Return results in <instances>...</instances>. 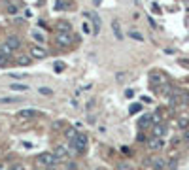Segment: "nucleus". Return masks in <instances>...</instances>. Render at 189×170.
<instances>
[{
  "mask_svg": "<svg viewBox=\"0 0 189 170\" xmlns=\"http://www.w3.org/2000/svg\"><path fill=\"white\" fill-rule=\"evenodd\" d=\"M70 145H72V149L78 151V153H83L87 149V134L83 132H78L74 136V140H70Z\"/></svg>",
  "mask_w": 189,
  "mask_h": 170,
  "instance_id": "1",
  "label": "nucleus"
},
{
  "mask_svg": "<svg viewBox=\"0 0 189 170\" xmlns=\"http://www.w3.org/2000/svg\"><path fill=\"white\" fill-rule=\"evenodd\" d=\"M38 161H40L44 166H47V168H53V166L59 164V157H57L55 153H51V151H44V153L38 157Z\"/></svg>",
  "mask_w": 189,
  "mask_h": 170,
  "instance_id": "2",
  "label": "nucleus"
},
{
  "mask_svg": "<svg viewBox=\"0 0 189 170\" xmlns=\"http://www.w3.org/2000/svg\"><path fill=\"white\" fill-rule=\"evenodd\" d=\"M30 55L36 57V59H45L47 57V49H45V47H42V45H32Z\"/></svg>",
  "mask_w": 189,
  "mask_h": 170,
  "instance_id": "3",
  "label": "nucleus"
},
{
  "mask_svg": "<svg viewBox=\"0 0 189 170\" xmlns=\"http://www.w3.org/2000/svg\"><path fill=\"white\" fill-rule=\"evenodd\" d=\"M57 44H61V45H70L72 44V36L70 34H66V32H57Z\"/></svg>",
  "mask_w": 189,
  "mask_h": 170,
  "instance_id": "4",
  "label": "nucleus"
},
{
  "mask_svg": "<svg viewBox=\"0 0 189 170\" xmlns=\"http://www.w3.org/2000/svg\"><path fill=\"white\" fill-rule=\"evenodd\" d=\"M36 115H38V112H36V110H30V108L17 112V117H21V119H34Z\"/></svg>",
  "mask_w": 189,
  "mask_h": 170,
  "instance_id": "5",
  "label": "nucleus"
},
{
  "mask_svg": "<svg viewBox=\"0 0 189 170\" xmlns=\"http://www.w3.org/2000/svg\"><path fill=\"white\" fill-rule=\"evenodd\" d=\"M150 148L151 149H163L164 148V142H163V138H150Z\"/></svg>",
  "mask_w": 189,
  "mask_h": 170,
  "instance_id": "6",
  "label": "nucleus"
},
{
  "mask_svg": "<svg viewBox=\"0 0 189 170\" xmlns=\"http://www.w3.org/2000/svg\"><path fill=\"white\" fill-rule=\"evenodd\" d=\"M55 155L59 157V161L61 159H66L68 157V149L64 148V145H57V148H55Z\"/></svg>",
  "mask_w": 189,
  "mask_h": 170,
  "instance_id": "7",
  "label": "nucleus"
},
{
  "mask_svg": "<svg viewBox=\"0 0 189 170\" xmlns=\"http://www.w3.org/2000/svg\"><path fill=\"white\" fill-rule=\"evenodd\" d=\"M6 44H8V45L12 47V49H17V47L21 45V40H19L17 36H10V38L6 40Z\"/></svg>",
  "mask_w": 189,
  "mask_h": 170,
  "instance_id": "8",
  "label": "nucleus"
},
{
  "mask_svg": "<svg viewBox=\"0 0 189 170\" xmlns=\"http://www.w3.org/2000/svg\"><path fill=\"white\" fill-rule=\"evenodd\" d=\"M91 19H93V32H99V29H100V19H99V13H91Z\"/></svg>",
  "mask_w": 189,
  "mask_h": 170,
  "instance_id": "9",
  "label": "nucleus"
},
{
  "mask_svg": "<svg viewBox=\"0 0 189 170\" xmlns=\"http://www.w3.org/2000/svg\"><path fill=\"white\" fill-rule=\"evenodd\" d=\"M10 89L12 91H17V93H23V91H29V85H25V83H12Z\"/></svg>",
  "mask_w": 189,
  "mask_h": 170,
  "instance_id": "10",
  "label": "nucleus"
},
{
  "mask_svg": "<svg viewBox=\"0 0 189 170\" xmlns=\"http://www.w3.org/2000/svg\"><path fill=\"white\" fill-rule=\"evenodd\" d=\"M153 136H155V138H163V136H164V127L157 123V125L153 127Z\"/></svg>",
  "mask_w": 189,
  "mask_h": 170,
  "instance_id": "11",
  "label": "nucleus"
},
{
  "mask_svg": "<svg viewBox=\"0 0 189 170\" xmlns=\"http://www.w3.org/2000/svg\"><path fill=\"white\" fill-rule=\"evenodd\" d=\"M151 163H153V168H155V170H163L164 166H167V163H164L163 159H159V157H157V159H151Z\"/></svg>",
  "mask_w": 189,
  "mask_h": 170,
  "instance_id": "12",
  "label": "nucleus"
},
{
  "mask_svg": "<svg viewBox=\"0 0 189 170\" xmlns=\"http://www.w3.org/2000/svg\"><path fill=\"white\" fill-rule=\"evenodd\" d=\"M0 53H2V55H6V57H12L13 49H12V47H10L8 44H2V45H0Z\"/></svg>",
  "mask_w": 189,
  "mask_h": 170,
  "instance_id": "13",
  "label": "nucleus"
},
{
  "mask_svg": "<svg viewBox=\"0 0 189 170\" xmlns=\"http://www.w3.org/2000/svg\"><path fill=\"white\" fill-rule=\"evenodd\" d=\"M151 123H153V119H151L150 115H144V117L140 119V127H148V125H151Z\"/></svg>",
  "mask_w": 189,
  "mask_h": 170,
  "instance_id": "14",
  "label": "nucleus"
},
{
  "mask_svg": "<svg viewBox=\"0 0 189 170\" xmlns=\"http://www.w3.org/2000/svg\"><path fill=\"white\" fill-rule=\"evenodd\" d=\"M59 32H66V34H70V25H68V23H64V21H61L59 23Z\"/></svg>",
  "mask_w": 189,
  "mask_h": 170,
  "instance_id": "15",
  "label": "nucleus"
},
{
  "mask_svg": "<svg viewBox=\"0 0 189 170\" xmlns=\"http://www.w3.org/2000/svg\"><path fill=\"white\" fill-rule=\"evenodd\" d=\"M178 127H180V129H187V127H189V119H187V117H180Z\"/></svg>",
  "mask_w": 189,
  "mask_h": 170,
  "instance_id": "16",
  "label": "nucleus"
},
{
  "mask_svg": "<svg viewBox=\"0 0 189 170\" xmlns=\"http://www.w3.org/2000/svg\"><path fill=\"white\" fill-rule=\"evenodd\" d=\"M30 62V59L27 57V55H21L19 59H17V64H21V66H25V64H29Z\"/></svg>",
  "mask_w": 189,
  "mask_h": 170,
  "instance_id": "17",
  "label": "nucleus"
},
{
  "mask_svg": "<svg viewBox=\"0 0 189 170\" xmlns=\"http://www.w3.org/2000/svg\"><path fill=\"white\" fill-rule=\"evenodd\" d=\"M113 34L117 36V38H121V30H119V23H117V21H113Z\"/></svg>",
  "mask_w": 189,
  "mask_h": 170,
  "instance_id": "18",
  "label": "nucleus"
},
{
  "mask_svg": "<svg viewBox=\"0 0 189 170\" xmlns=\"http://www.w3.org/2000/svg\"><path fill=\"white\" fill-rule=\"evenodd\" d=\"M38 91H40V94H45V96H51V94H53V91H51L49 87H40Z\"/></svg>",
  "mask_w": 189,
  "mask_h": 170,
  "instance_id": "19",
  "label": "nucleus"
},
{
  "mask_svg": "<svg viewBox=\"0 0 189 170\" xmlns=\"http://www.w3.org/2000/svg\"><path fill=\"white\" fill-rule=\"evenodd\" d=\"M81 29H83V32H85V34H91V32H93V27L89 25V23H87V21H85V23H83V25H81Z\"/></svg>",
  "mask_w": 189,
  "mask_h": 170,
  "instance_id": "20",
  "label": "nucleus"
},
{
  "mask_svg": "<svg viewBox=\"0 0 189 170\" xmlns=\"http://www.w3.org/2000/svg\"><path fill=\"white\" fill-rule=\"evenodd\" d=\"M17 11H19V8H17L15 4H10V6H8V13H10V15H15Z\"/></svg>",
  "mask_w": 189,
  "mask_h": 170,
  "instance_id": "21",
  "label": "nucleus"
},
{
  "mask_svg": "<svg viewBox=\"0 0 189 170\" xmlns=\"http://www.w3.org/2000/svg\"><path fill=\"white\" fill-rule=\"evenodd\" d=\"M140 110H142V104H132V106L129 108V112H131V113H138Z\"/></svg>",
  "mask_w": 189,
  "mask_h": 170,
  "instance_id": "22",
  "label": "nucleus"
},
{
  "mask_svg": "<svg viewBox=\"0 0 189 170\" xmlns=\"http://www.w3.org/2000/svg\"><path fill=\"white\" fill-rule=\"evenodd\" d=\"M10 170H25V166L21 163H13V164H10Z\"/></svg>",
  "mask_w": 189,
  "mask_h": 170,
  "instance_id": "23",
  "label": "nucleus"
},
{
  "mask_svg": "<svg viewBox=\"0 0 189 170\" xmlns=\"http://www.w3.org/2000/svg\"><path fill=\"white\" fill-rule=\"evenodd\" d=\"M19 99H15V96H4V99H0V102H17Z\"/></svg>",
  "mask_w": 189,
  "mask_h": 170,
  "instance_id": "24",
  "label": "nucleus"
},
{
  "mask_svg": "<svg viewBox=\"0 0 189 170\" xmlns=\"http://www.w3.org/2000/svg\"><path fill=\"white\" fill-rule=\"evenodd\" d=\"M131 36H132L134 40H138V42H142V40H144V36H142L140 32H132V30H131Z\"/></svg>",
  "mask_w": 189,
  "mask_h": 170,
  "instance_id": "25",
  "label": "nucleus"
},
{
  "mask_svg": "<svg viewBox=\"0 0 189 170\" xmlns=\"http://www.w3.org/2000/svg\"><path fill=\"white\" fill-rule=\"evenodd\" d=\"M76 134H78V132H76V131H72V129H68V131H66L68 140H74V136H76Z\"/></svg>",
  "mask_w": 189,
  "mask_h": 170,
  "instance_id": "26",
  "label": "nucleus"
},
{
  "mask_svg": "<svg viewBox=\"0 0 189 170\" xmlns=\"http://www.w3.org/2000/svg\"><path fill=\"white\" fill-rule=\"evenodd\" d=\"M6 64H8V57L0 53V66H6Z\"/></svg>",
  "mask_w": 189,
  "mask_h": 170,
  "instance_id": "27",
  "label": "nucleus"
},
{
  "mask_svg": "<svg viewBox=\"0 0 189 170\" xmlns=\"http://www.w3.org/2000/svg\"><path fill=\"white\" fill-rule=\"evenodd\" d=\"M53 68H55V72H62V70H64V64H62V62H55Z\"/></svg>",
  "mask_w": 189,
  "mask_h": 170,
  "instance_id": "28",
  "label": "nucleus"
},
{
  "mask_svg": "<svg viewBox=\"0 0 189 170\" xmlns=\"http://www.w3.org/2000/svg\"><path fill=\"white\" fill-rule=\"evenodd\" d=\"M32 36H34V40H38V42H44V34H40V32H32Z\"/></svg>",
  "mask_w": 189,
  "mask_h": 170,
  "instance_id": "29",
  "label": "nucleus"
},
{
  "mask_svg": "<svg viewBox=\"0 0 189 170\" xmlns=\"http://www.w3.org/2000/svg\"><path fill=\"white\" fill-rule=\"evenodd\" d=\"M182 102L183 104H189V93H183L182 94Z\"/></svg>",
  "mask_w": 189,
  "mask_h": 170,
  "instance_id": "30",
  "label": "nucleus"
},
{
  "mask_svg": "<svg viewBox=\"0 0 189 170\" xmlns=\"http://www.w3.org/2000/svg\"><path fill=\"white\" fill-rule=\"evenodd\" d=\"M125 78H127V76H125V72H121V74H117V76H115L117 81H125Z\"/></svg>",
  "mask_w": 189,
  "mask_h": 170,
  "instance_id": "31",
  "label": "nucleus"
},
{
  "mask_svg": "<svg viewBox=\"0 0 189 170\" xmlns=\"http://www.w3.org/2000/svg\"><path fill=\"white\" fill-rule=\"evenodd\" d=\"M23 15H25V17H30V15H32V11H30V10H25V11H23Z\"/></svg>",
  "mask_w": 189,
  "mask_h": 170,
  "instance_id": "32",
  "label": "nucleus"
},
{
  "mask_svg": "<svg viewBox=\"0 0 189 170\" xmlns=\"http://www.w3.org/2000/svg\"><path fill=\"white\" fill-rule=\"evenodd\" d=\"M100 2H102V0H93V4H94V6H100Z\"/></svg>",
  "mask_w": 189,
  "mask_h": 170,
  "instance_id": "33",
  "label": "nucleus"
},
{
  "mask_svg": "<svg viewBox=\"0 0 189 170\" xmlns=\"http://www.w3.org/2000/svg\"><path fill=\"white\" fill-rule=\"evenodd\" d=\"M183 140H189V131L185 132V136H183Z\"/></svg>",
  "mask_w": 189,
  "mask_h": 170,
  "instance_id": "34",
  "label": "nucleus"
},
{
  "mask_svg": "<svg viewBox=\"0 0 189 170\" xmlns=\"http://www.w3.org/2000/svg\"><path fill=\"white\" fill-rule=\"evenodd\" d=\"M168 170H178V168H174V166H170V168H168Z\"/></svg>",
  "mask_w": 189,
  "mask_h": 170,
  "instance_id": "35",
  "label": "nucleus"
},
{
  "mask_svg": "<svg viewBox=\"0 0 189 170\" xmlns=\"http://www.w3.org/2000/svg\"><path fill=\"white\" fill-rule=\"evenodd\" d=\"M0 170H4V164H0Z\"/></svg>",
  "mask_w": 189,
  "mask_h": 170,
  "instance_id": "36",
  "label": "nucleus"
}]
</instances>
